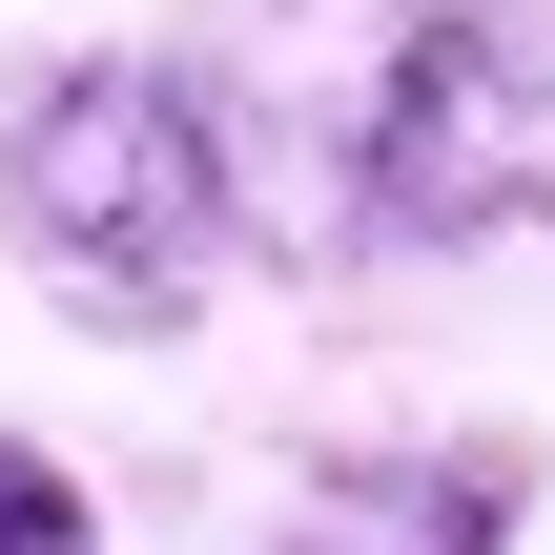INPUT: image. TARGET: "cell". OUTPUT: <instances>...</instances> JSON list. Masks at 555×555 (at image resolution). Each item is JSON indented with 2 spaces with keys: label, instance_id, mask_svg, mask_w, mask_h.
<instances>
[{
  "label": "cell",
  "instance_id": "cell-1",
  "mask_svg": "<svg viewBox=\"0 0 555 555\" xmlns=\"http://www.w3.org/2000/svg\"><path fill=\"white\" fill-rule=\"evenodd\" d=\"M0 247H21L82 330L165 350V330H206V288H227V247H247V124H227L185 62H144V41L21 62V82H0Z\"/></svg>",
  "mask_w": 555,
  "mask_h": 555
},
{
  "label": "cell",
  "instance_id": "cell-2",
  "mask_svg": "<svg viewBox=\"0 0 555 555\" xmlns=\"http://www.w3.org/2000/svg\"><path fill=\"white\" fill-rule=\"evenodd\" d=\"M535 165V41L494 0H391L330 62V227L350 247H474Z\"/></svg>",
  "mask_w": 555,
  "mask_h": 555
},
{
  "label": "cell",
  "instance_id": "cell-3",
  "mask_svg": "<svg viewBox=\"0 0 555 555\" xmlns=\"http://www.w3.org/2000/svg\"><path fill=\"white\" fill-rule=\"evenodd\" d=\"M515 515H535V453H515V433H453V453H350V474H309L268 555H515Z\"/></svg>",
  "mask_w": 555,
  "mask_h": 555
},
{
  "label": "cell",
  "instance_id": "cell-4",
  "mask_svg": "<svg viewBox=\"0 0 555 555\" xmlns=\"http://www.w3.org/2000/svg\"><path fill=\"white\" fill-rule=\"evenodd\" d=\"M0 555H103V515H82V474H62L41 433H0Z\"/></svg>",
  "mask_w": 555,
  "mask_h": 555
}]
</instances>
